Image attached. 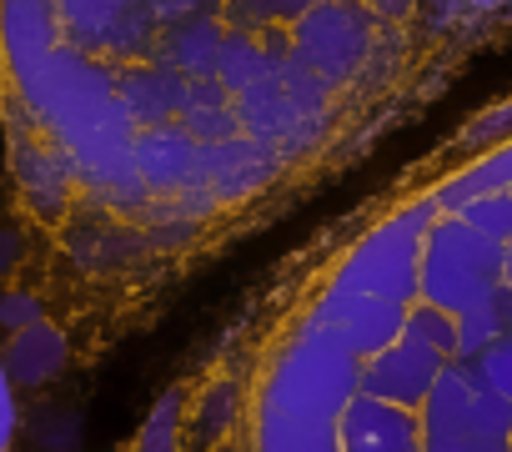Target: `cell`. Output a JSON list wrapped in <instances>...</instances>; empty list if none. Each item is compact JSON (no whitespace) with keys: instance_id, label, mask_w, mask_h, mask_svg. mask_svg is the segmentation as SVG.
Returning <instances> with one entry per match:
<instances>
[{"instance_id":"obj_5","label":"cell","mask_w":512,"mask_h":452,"mask_svg":"<svg viewBox=\"0 0 512 452\" xmlns=\"http://www.w3.org/2000/svg\"><path fill=\"white\" fill-rule=\"evenodd\" d=\"M402 312L407 307H392V302H377V297H362V292H347V287H332L317 297V307L307 312L312 327H322L332 342H342L357 362L377 357L382 347H392L402 337Z\"/></svg>"},{"instance_id":"obj_9","label":"cell","mask_w":512,"mask_h":452,"mask_svg":"<svg viewBox=\"0 0 512 452\" xmlns=\"http://www.w3.org/2000/svg\"><path fill=\"white\" fill-rule=\"evenodd\" d=\"M502 332H512V297L507 287H497L487 302H477L472 312L457 317V347H452V362H472L482 347H492Z\"/></svg>"},{"instance_id":"obj_7","label":"cell","mask_w":512,"mask_h":452,"mask_svg":"<svg viewBox=\"0 0 512 452\" xmlns=\"http://www.w3.org/2000/svg\"><path fill=\"white\" fill-rule=\"evenodd\" d=\"M337 447H342V452H422L417 412H407V407H392V402H377V397H362V392H357V397L342 407Z\"/></svg>"},{"instance_id":"obj_14","label":"cell","mask_w":512,"mask_h":452,"mask_svg":"<svg viewBox=\"0 0 512 452\" xmlns=\"http://www.w3.org/2000/svg\"><path fill=\"white\" fill-rule=\"evenodd\" d=\"M31 322H41L36 292H6V297H0V332H21Z\"/></svg>"},{"instance_id":"obj_11","label":"cell","mask_w":512,"mask_h":452,"mask_svg":"<svg viewBox=\"0 0 512 452\" xmlns=\"http://www.w3.org/2000/svg\"><path fill=\"white\" fill-rule=\"evenodd\" d=\"M181 387H171V392H161L156 397V407L146 412V422H141V432H136V447L131 452H181Z\"/></svg>"},{"instance_id":"obj_1","label":"cell","mask_w":512,"mask_h":452,"mask_svg":"<svg viewBox=\"0 0 512 452\" xmlns=\"http://www.w3.org/2000/svg\"><path fill=\"white\" fill-rule=\"evenodd\" d=\"M362 362L322 327L302 322L256 397V452H342L337 422L357 397Z\"/></svg>"},{"instance_id":"obj_15","label":"cell","mask_w":512,"mask_h":452,"mask_svg":"<svg viewBox=\"0 0 512 452\" xmlns=\"http://www.w3.org/2000/svg\"><path fill=\"white\" fill-rule=\"evenodd\" d=\"M11 442H16V382L0 362V452H11Z\"/></svg>"},{"instance_id":"obj_12","label":"cell","mask_w":512,"mask_h":452,"mask_svg":"<svg viewBox=\"0 0 512 452\" xmlns=\"http://www.w3.org/2000/svg\"><path fill=\"white\" fill-rule=\"evenodd\" d=\"M402 337H412V342H422V347H432V352H442V357L452 362L457 317H447V312H437V307H427V302H412V307L402 312Z\"/></svg>"},{"instance_id":"obj_2","label":"cell","mask_w":512,"mask_h":452,"mask_svg":"<svg viewBox=\"0 0 512 452\" xmlns=\"http://www.w3.org/2000/svg\"><path fill=\"white\" fill-rule=\"evenodd\" d=\"M502 287V242L482 237L457 211H437L417 247V302L462 317Z\"/></svg>"},{"instance_id":"obj_3","label":"cell","mask_w":512,"mask_h":452,"mask_svg":"<svg viewBox=\"0 0 512 452\" xmlns=\"http://www.w3.org/2000/svg\"><path fill=\"white\" fill-rule=\"evenodd\" d=\"M432 216H437V206L427 191L407 196L397 211H387L342 252L332 287H347V292H362V297H377L392 307H412L417 302V247H422V232Z\"/></svg>"},{"instance_id":"obj_10","label":"cell","mask_w":512,"mask_h":452,"mask_svg":"<svg viewBox=\"0 0 512 452\" xmlns=\"http://www.w3.org/2000/svg\"><path fill=\"white\" fill-rule=\"evenodd\" d=\"M236 417H241V387H236L231 377H221V382H211V387L196 397L191 432H196V442H206V447H221V437L236 427Z\"/></svg>"},{"instance_id":"obj_8","label":"cell","mask_w":512,"mask_h":452,"mask_svg":"<svg viewBox=\"0 0 512 452\" xmlns=\"http://www.w3.org/2000/svg\"><path fill=\"white\" fill-rule=\"evenodd\" d=\"M66 357H71V347L46 317L21 327V332H11V347L0 352V362H6L16 387H46L51 377L66 372Z\"/></svg>"},{"instance_id":"obj_6","label":"cell","mask_w":512,"mask_h":452,"mask_svg":"<svg viewBox=\"0 0 512 452\" xmlns=\"http://www.w3.org/2000/svg\"><path fill=\"white\" fill-rule=\"evenodd\" d=\"M447 367L442 352L412 342V337H397L392 347H382L377 357L362 362V377H357V392L362 397H377V402H392V407H407L417 412L422 397L432 392L437 372Z\"/></svg>"},{"instance_id":"obj_13","label":"cell","mask_w":512,"mask_h":452,"mask_svg":"<svg viewBox=\"0 0 512 452\" xmlns=\"http://www.w3.org/2000/svg\"><path fill=\"white\" fill-rule=\"evenodd\" d=\"M467 372H472L477 387H487V392H497L502 402H512V332H502L492 347H482V352L467 362Z\"/></svg>"},{"instance_id":"obj_16","label":"cell","mask_w":512,"mask_h":452,"mask_svg":"<svg viewBox=\"0 0 512 452\" xmlns=\"http://www.w3.org/2000/svg\"><path fill=\"white\" fill-rule=\"evenodd\" d=\"M216 452H231V447H216Z\"/></svg>"},{"instance_id":"obj_4","label":"cell","mask_w":512,"mask_h":452,"mask_svg":"<svg viewBox=\"0 0 512 452\" xmlns=\"http://www.w3.org/2000/svg\"><path fill=\"white\" fill-rule=\"evenodd\" d=\"M422 452H512V402L477 387L467 362H447L417 407Z\"/></svg>"}]
</instances>
